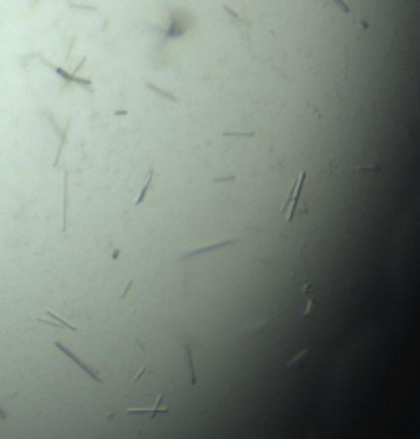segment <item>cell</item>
I'll use <instances>...</instances> for the list:
<instances>
[{
  "mask_svg": "<svg viewBox=\"0 0 420 439\" xmlns=\"http://www.w3.org/2000/svg\"><path fill=\"white\" fill-rule=\"evenodd\" d=\"M162 398H164V394L160 392L152 409H127L125 414H130V417H135V414H137V417H150V419L158 417V414H166V412H170V409L162 404Z\"/></svg>",
  "mask_w": 420,
  "mask_h": 439,
  "instance_id": "3957f363",
  "label": "cell"
},
{
  "mask_svg": "<svg viewBox=\"0 0 420 439\" xmlns=\"http://www.w3.org/2000/svg\"><path fill=\"white\" fill-rule=\"evenodd\" d=\"M332 2H334V4L338 6V8H341V10H342V13H346V15H351V8H348V6H346V4L342 2V0H332Z\"/></svg>",
  "mask_w": 420,
  "mask_h": 439,
  "instance_id": "30bf717a",
  "label": "cell"
},
{
  "mask_svg": "<svg viewBox=\"0 0 420 439\" xmlns=\"http://www.w3.org/2000/svg\"><path fill=\"white\" fill-rule=\"evenodd\" d=\"M236 238H230V240H219V242H213V245H205V247H201V248H195V250H189V252H184V255H181V261H189V259H195V257H199L201 252H211V250H215V248H221V247H230V245H236Z\"/></svg>",
  "mask_w": 420,
  "mask_h": 439,
  "instance_id": "5b68a950",
  "label": "cell"
},
{
  "mask_svg": "<svg viewBox=\"0 0 420 439\" xmlns=\"http://www.w3.org/2000/svg\"><path fill=\"white\" fill-rule=\"evenodd\" d=\"M35 322H41V325H53V327H64V329H68V330H76V327H72L70 322H66V320H62V318H57V316H53V312H45V318H33Z\"/></svg>",
  "mask_w": 420,
  "mask_h": 439,
  "instance_id": "8992f818",
  "label": "cell"
},
{
  "mask_svg": "<svg viewBox=\"0 0 420 439\" xmlns=\"http://www.w3.org/2000/svg\"><path fill=\"white\" fill-rule=\"evenodd\" d=\"M53 345H55V349H57V351H62V353H64L66 357H70V359H72V361H74V363H76V365H78L80 369H82V372H84V374H88L90 378H95V380H97V382H99V384H103V380H101V376H99V372H97V369H92L90 365H86V363H84L82 359H80V357H78V355H74L72 351H70V349L66 347V345H64V343H60V341H55Z\"/></svg>",
  "mask_w": 420,
  "mask_h": 439,
  "instance_id": "277c9868",
  "label": "cell"
},
{
  "mask_svg": "<svg viewBox=\"0 0 420 439\" xmlns=\"http://www.w3.org/2000/svg\"><path fill=\"white\" fill-rule=\"evenodd\" d=\"M224 13L228 15V23H230V27L236 31V35L238 37H242L246 43H250V29H252V23L250 21H246V19H242L238 13H234L230 6H224Z\"/></svg>",
  "mask_w": 420,
  "mask_h": 439,
  "instance_id": "7a4b0ae2",
  "label": "cell"
},
{
  "mask_svg": "<svg viewBox=\"0 0 420 439\" xmlns=\"http://www.w3.org/2000/svg\"><path fill=\"white\" fill-rule=\"evenodd\" d=\"M183 347H184V353H186V359H189V372H191V376H189V382H191V384H195V382H197V378H195V361H193V347H191V343H189V341H184V343H183Z\"/></svg>",
  "mask_w": 420,
  "mask_h": 439,
  "instance_id": "52a82bcc",
  "label": "cell"
},
{
  "mask_svg": "<svg viewBox=\"0 0 420 439\" xmlns=\"http://www.w3.org/2000/svg\"><path fill=\"white\" fill-rule=\"evenodd\" d=\"M306 177H308L306 172H301L299 179L295 181V185L291 187L289 197H287V201H285V205H283V214H287V222H289V224L293 222V216H295L297 203H299V197H301V189H303V183H306Z\"/></svg>",
  "mask_w": 420,
  "mask_h": 439,
  "instance_id": "6da1fadb",
  "label": "cell"
},
{
  "mask_svg": "<svg viewBox=\"0 0 420 439\" xmlns=\"http://www.w3.org/2000/svg\"><path fill=\"white\" fill-rule=\"evenodd\" d=\"M303 296H306V310H303V316L310 314V310L316 302V294H314V287L312 285H303Z\"/></svg>",
  "mask_w": 420,
  "mask_h": 439,
  "instance_id": "9c48e42d",
  "label": "cell"
},
{
  "mask_svg": "<svg viewBox=\"0 0 420 439\" xmlns=\"http://www.w3.org/2000/svg\"><path fill=\"white\" fill-rule=\"evenodd\" d=\"M152 179H154V166H150V170H148V177H146V183H144V187H142V191H139V195H137V199H135V205H142V201L146 199V195H148V189L152 187Z\"/></svg>",
  "mask_w": 420,
  "mask_h": 439,
  "instance_id": "ba28073f",
  "label": "cell"
}]
</instances>
